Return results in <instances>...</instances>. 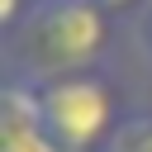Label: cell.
<instances>
[{
    "label": "cell",
    "mask_w": 152,
    "mask_h": 152,
    "mask_svg": "<svg viewBox=\"0 0 152 152\" xmlns=\"http://www.w3.org/2000/svg\"><path fill=\"white\" fill-rule=\"evenodd\" d=\"M114 43V14L95 0H38L28 19L5 33V76L24 81H57L76 71H100Z\"/></svg>",
    "instance_id": "obj_1"
},
{
    "label": "cell",
    "mask_w": 152,
    "mask_h": 152,
    "mask_svg": "<svg viewBox=\"0 0 152 152\" xmlns=\"http://www.w3.org/2000/svg\"><path fill=\"white\" fill-rule=\"evenodd\" d=\"M43 128L57 138L62 152H104L114 128L124 124L119 114V86L100 71H76L57 81H33Z\"/></svg>",
    "instance_id": "obj_2"
},
{
    "label": "cell",
    "mask_w": 152,
    "mask_h": 152,
    "mask_svg": "<svg viewBox=\"0 0 152 152\" xmlns=\"http://www.w3.org/2000/svg\"><path fill=\"white\" fill-rule=\"evenodd\" d=\"M0 152H62L57 138L43 128L33 81H24V76H5V95H0Z\"/></svg>",
    "instance_id": "obj_3"
},
{
    "label": "cell",
    "mask_w": 152,
    "mask_h": 152,
    "mask_svg": "<svg viewBox=\"0 0 152 152\" xmlns=\"http://www.w3.org/2000/svg\"><path fill=\"white\" fill-rule=\"evenodd\" d=\"M104 152H152V109L142 114H124V124L114 128Z\"/></svg>",
    "instance_id": "obj_4"
},
{
    "label": "cell",
    "mask_w": 152,
    "mask_h": 152,
    "mask_svg": "<svg viewBox=\"0 0 152 152\" xmlns=\"http://www.w3.org/2000/svg\"><path fill=\"white\" fill-rule=\"evenodd\" d=\"M95 5H100L104 14H114V19H119V14H133V10L142 5V0H95Z\"/></svg>",
    "instance_id": "obj_5"
},
{
    "label": "cell",
    "mask_w": 152,
    "mask_h": 152,
    "mask_svg": "<svg viewBox=\"0 0 152 152\" xmlns=\"http://www.w3.org/2000/svg\"><path fill=\"white\" fill-rule=\"evenodd\" d=\"M138 33H142V48H147V57H152V5H147V14H142Z\"/></svg>",
    "instance_id": "obj_6"
}]
</instances>
